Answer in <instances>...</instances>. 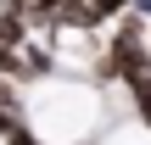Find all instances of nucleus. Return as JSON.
Wrapping results in <instances>:
<instances>
[{
    "label": "nucleus",
    "instance_id": "obj_3",
    "mask_svg": "<svg viewBox=\"0 0 151 145\" xmlns=\"http://www.w3.org/2000/svg\"><path fill=\"white\" fill-rule=\"evenodd\" d=\"M6 140H11V145H39V140H34V134H28V129H11Z\"/></svg>",
    "mask_w": 151,
    "mask_h": 145
},
{
    "label": "nucleus",
    "instance_id": "obj_5",
    "mask_svg": "<svg viewBox=\"0 0 151 145\" xmlns=\"http://www.w3.org/2000/svg\"><path fill=\"white\" fill-rule=\"evenodd\" d=\"M6 67H11V50H0V73H6Z\"/></svg>",
    "mask_w": 151,
    "mask_h": 145
},
{
    "label": "nucleus",
    "instance_id": "obj_6",
    "mask_svg": "<svg viewBox=\"0 0 151 145\" xmlns=\"http://www.w3.org/2000/svg\"><path fill=\"white\" fill-rule=\"evenodd\" d=\"M134 6H140V11H146V17H151V0H134Z\"/></svg>",
    "mask_w": 151,
    "mask_h": 145
},
{
    "label": "nucleus",
    "instance_id": "obj_4",
    "mask_svg": "<svg viewBox=\"0 0 151 145\" xmlns=\"http://www.w3.org/2000/svg\"><path fill=\"white\" fill-rule=\"evenodd\" d=\"M17 129V112H0V134H11Z\"/></svg>",
    "mask_w": 151,
    "mask_h": 145
},
{
    "label": "nucleus",
    "instance_id": "obj_1",
    "mask_svg": "<svg viewBox=\"0 0 151 145\" xmlns=\"http://www.w3.org/2000/svg\"><path fill=\"white\" fill-rule=\"evenodd\" d=\"M123 6H129V0H90V11H95V17H118Z\"/></svg>",
    "mask_w": 151,
    "mask_h": 145
},
{
    "label": "nucleus",
    "instance_id": "obj_2",
    "mask_svg": "<svg viewBox=\"0 0 151 145\" xmlns=\"http://www.w3.org/2000/svg\"><path fill=\"white\" fill-rule=\"evenodd\" d=\"M0 112H17V89H11L6 78H0Z\"/></svg>",
    "mask_w": 151,
    "mask_h": 145
}]
</instances>
